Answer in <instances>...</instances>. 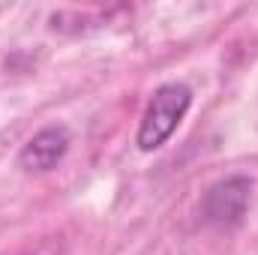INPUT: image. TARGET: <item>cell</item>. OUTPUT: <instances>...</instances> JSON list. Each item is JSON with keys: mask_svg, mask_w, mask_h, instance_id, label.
Instances as JSON below:
<instances>
[{"mask_svg": "<svg viewBox=\"0 0 258 255\" xmlns=\"http://www.w3.org/2000/svg\"><path fill=\"white\" fill-rule=\"evenodd\" d=\"M192 105V87L183 84V81H171V84H162L156 87V93L150 96L147 108H144V117H141V126H138V147L144 153L150 150H159L180 126V120L186 117Z\"/></svg>", "mask_w": 258, "mask_h": 255, "instance_id": "obj_1", "label": "cell"}, {"mask_svg": "<svg viewBox=\"0 0 258 255\" xmlns=\"http://www.w3.org/2000/svg\"><path fill=\"white\" fill-rule=\"evenodd\" d=\"M69 150V129L66 126H45L39 129L18 153V165L24 171H51L57 168V162L66 156Z\"/></svg>", "mask_w": 258, "mask_h": 255, "instance_id": "obj_3", "label": "cell"}, {"mask_svg": "<svg viewBox=\"0 0 258 255\" xmlns=\"http://www.w3.org/2000/svg\"><path fill=\"white\" fill-rule=\"evenodd\" d=\"M249 201H252V180L243 177V174H234V177H225V180L213 183L204 192L201 216L210 225L234 228V225L243 222V216L249 210Z\"/></svg>", "mask_w": 258, "mask_h": 255, "instance_id": "obj_2", "label": "cell"}]
</instances>
